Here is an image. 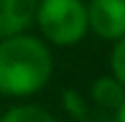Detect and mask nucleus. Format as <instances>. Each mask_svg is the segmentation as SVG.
Instances as JSON below:
<instances>
[{
  "label": "nucleus",
  "mask_w": 125,
  "mask_h": 122,
  "mask_svg": "<svg viewBox=\"0 0 125 122\" xmlns=\"http://www.w3.org/2000/svg\"><path fill=\"white\" fill-rule=\"evenodd\" d=\"M54 56L46 41L18 33L0 41V94L13 99L33 97L49 84Z\"/></svg>",
  "instance_id": "f257e3e1"
},
{
  "label": "nucleus",
  "mask_w": 125,
  "mask_h": 122,
  "mask_svg": "<svg viewBox=\"0 0 125 122\" xmlns=\"http://www.w3.org/2000/svg\"><path fill=\"white\" fill-rule=\"evenodd\" d=\"M36 23L51 46H77L89 31V13L82 0H38Z\"/></svg>",
  "instance_id": "f03ea898"
},
{
  "label": "nucleus",
  "mask_w": 125,
  "mask_h": 122,
  "mask_svg": "<svg viewBox=\"0 0 125 122\" xmlns=\"http://www.w3.org/2000/svg\"><path fill=\"white\" fill-rule=\"evenodd\" d=\"M89 31L105 41H120L125 36V0H89Z\"/></svg>",
  "instance_id": "7ed1b4c3"
},
{
  "label": "nucleus",
  "mask_w": 125,
  "mask_h": 122,
  "mask_svg": "<svg viewBox=\"0 0 125 122\" xmlns=\"http://www.w3.org/2000/svg\"><path fill=\"white\" fill-rule=\"evenodd\" d=\"M38 0H0V41L26 33L36 23Z\"/></svg>",
  "instance_id": "20e7f679"
},
{
  "label": "nucleus",
  "mask_w": 125,
  "mask_h": 122,
  "mask_svg": "<svg viewBox=\"0 0 125 122\" xmlns=\"http://www.w3.org/2000/svg\"><path fill=\"white\" fill-rule=\"evenodd\" d=\"M92 97H94L97 104H102V107L117 109L120 102L125 99V87L110 74V76H102V79H97L92 84Z\"/></svg>",
  "instance_id": "39448f33"
},
{
  "label": "nucleus",
  "mask_w": 125,
  "mask_h": 122,
  "mask_svg": "<svg viewBox=\"0 0 125 122\" xmlns=\"http://www.w3.org/2000/svg\"><path fill=\"white\" fill-rule=\"evenodd\" d=\"M0 122H59V120L38 104H15L0 117Z\"/></svg>",
  "instance_id": "423d86ee"
},
{
  "label": "nucleus",
  "mask_w": 125,
  "mask_h": 122,
  "mask_svg": "<svg viewBox=\"0 0 125 122\" xmlns=\"http://www.w3.org/2000/svg\"><path fill=\"white\" fill-rule=\"evenodd\" d=\"M110 74L125 87V36L120 38V41L112 43V51H110Z\"/></svg>",
  "instance_id": "0eeeda50"
},
{
  "label": "nucleus",
  "mask_w": 125,
  "mask_h": 122,
  "mask_svg": "<svg viewBox=\"0 0 125 122\" xmlns=\"http://www.w3.org/2000/svg\"><path fill=\"white\" fill-rule=\"evenodd\" d=\"M115 122H125V99L120 102V107L115 109Z\"/></svg>",
  "instance_id": "6e6552de"
}]
</instances>
